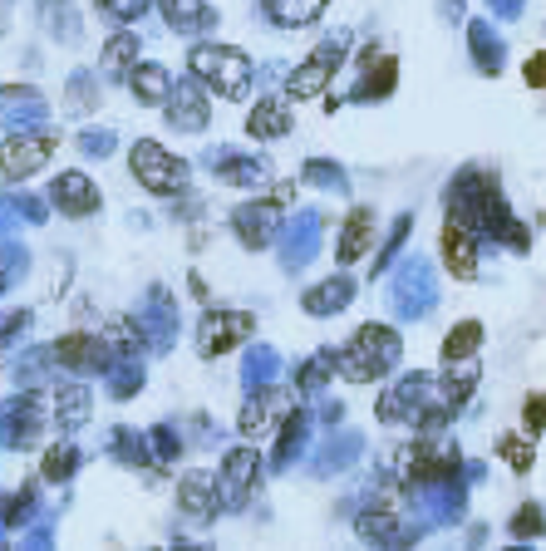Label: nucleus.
Returning <instances> with one entry per match:
<instances>
[{"mask_svg":"<svg viewBox=\"0 0 546 551\" xmlns=\"http://www.w3.org/2000/svg\"><path fill=\"white\" fill-rule=\"evenodd\" d=\"M335 365H340V374H345L350 384L384 379L389 369L399 365V330H389V325H360V330L350 335V345L335 350Z\"/></svg>","mask_w":546,"mask_h":551,"instance_id":"obj_1","label":"nucleus"},{"mask_svg":"<svg viewBox=\"0 0 546 551\" xmlns=\"http://www.w3.org/2000/svg\"><path fill=\"white\" fill-rule=\"evenodd\" d=\"M187 69L217 99H246V89H251V60L232 45H197L187 55Z\"/></svg>","mask_w":546,"mask_h":551,"instance_id":"obj_2","label":"nucleus"},{"mask_svg":"<svg viewBox=\"0 0 546 551\" xmlns=\"http://www.w3.org/2000/svg\"><path fill=\"white\" fill-rule=\"evenodd\" d=\"M128 163H133V178L148 187L153 197H178L182 187H187V163L173 158L163 143H153V138H138L133 148H128Z\"/></svg>","mask_w":546,"mask_h":551,"instance_id":"obj_3","label":"nucleus"},{"mask_svg":"<svg viewBox=\"0 0 546 551\" xmlns=\"http://www.w3.org/2000/svg\"><path fill=\"white\" fill-rule=\"evenodd\" d=\"M55 143H60V133H55V128H40V133H15V138H5V148H0V173H5L10 183H25L30 173H40V168L50 163Z\"/></svg>","mask_w":546,"mask_h":551,"instance_id":"obj_4","label":"nucleus"},{"mask_svg":"<svg viewBox=\"0 0 546 551\" xmlns=\"http://www.w3.org/2000/svg\"><path fill=\"white\" fill-rule=\"evenodd\" d=\"M399 473H404L409 483L448 478V473H458V448H443L438 433H419V443L399 448Z\"/></svg>","mask_w":546,"mask_h":551,"instance_id":"obj_5","label":"nucleus"},{"mask_svg":"<svg viewBox=\"0 0 546 551\" xmlns=\"http://www.w3.org/2000/svg\"><path fill=\"white\" fill-rule=\"evenodd\" d=\"M291 409H296V394H291V389H261L256 399H246L237 429H242L246 438H266V433L291 424Z\"/></svg>","mask_w":546,"mask_h":551,"instance_id":"obj_6","label":"nucleus"},{"mask_svg":"<svg viewBox=\"0 0 546 551\" xmlns=\"http://www.w3.org/2000/svg\"><path fill=\"white\" fill-rule=\"evenodd\" d=\"M340 55H345V45H320V50H310V55L296 64V74L286 79V94H291V99H320V94L330 89V74H335Z\"/></svg>","mask_w":546,"mask_h":551,"instance_id":"obj_7","label":"nucleus"},{"mask_svg":"<svg viewBox=\"0 0 546 551\" xmlns=\"http://www.w3.org/2000/svg\"><path fill=\"white\" fill-rule=\"evenodd\" d=\"M438 246H443V266H448L458 281H473V276H478V242H473L468 217H448Z\"/></svg>","mask_w":546,"mask_h":551,"instance_id":"obj_8","label":"nucleus"},{"mask_svg":"<svg viewBox=\"0 0 546 551\" xmlns=\"http://www.w3.org/2000/svg\"><path fill=\"white\" fill-rule=\"evenodd\" d=\"M256 468H261V453L256 448H232L227 458H222V478H217V492H222V502L227 507H242L251 483H256Z\"/></svg>","mask_w":546,"mask_h":551,"instance_id":"obj_9","label":"nucleus"},{"mask_svg":"<svg viewBox=\"0 0 546 551\" xmlns=\"http://www.w3.org/2000/svg\"><path fill=\"white\" fill-rule=\"evenodd\" d=\"M251 335V315H232V310H217V315H207L202 320V330H197V350L212 360V355H227L237 340Z\"/></svg>","mask_w":546,"mask_h":551,"instance_id":"obj_10","label":"nucleus"},{"mask_svg":"<svg viewBox=\"0 0 546 551\" xmlns=\"http://www.w3.org/2000/svg\"><path fill=\"white\" fill-rule=\"evenodd\" d=\"M50 197H55V207L64 217H94L99 212V187L89 183L84 173H60L55 187H50Z\"/></svg>","mask_w":546,"mask_h":551,"instance_id":"obj_11","label":"nucleus"},{"mask_svg":"<svg viewBox=\"0 0 546 551\" xmlns=\"http://www.w3.org/2000/svg\"><path fill=\"white\" fill-rule=\"evenodd\" d=\"M369 246H374V212H369V207H355V212L345 217V232H340V246H335V261H340V266H355Z\"/></svg>","mask_w":546,"mask_h":551,"instance_id":"obj_12","label":"nucleus"},{"mask_svg":"<svg viewBox=\"0 0 546 551\" xmlns=\"http://www.w3.org/2000/svg\"><path fill=\"white\" fill-rule=\"evenodd\" d=\"M246 133H251V138H286V133H291L286 99H261V104L246 114Z\"/></svg>","mask_w":546,"mask_h":551,"instance_id":"obj_13","label":"nucleus"},{"mask_svg":"<svg viewBox=\"0 0 546 551\" xmlns=\"http://www.w3.org/2000/svg\"><path fill=\"white\" fill-rule=\"evenodd\" d=\"M178 497H182V512L202 522V517L217 507V497H222V492H217V478H212V473H192V478H182Z\"/></svg>","mask_w":546,"mask_h":551,"instance_id":"obj_14","label":"nucleus"},{"mask_svg":"<svg viewBox=\"0 0 546 551\" xmlns=\"http://www.w3.org/2000/svg\"><path fill=\"white\" fill-rule=\"evenodd\" d=\"M128 74H133V94L143 104H168L173 99V74L163 64H133Z\"/></svg>","mask_w":546,"mask_h":551,"instance_id":"obj_15","label":"nucleus"},{"mask_svg":"<svg viewBox=\"0 0 546 551\" xmlns=\"http://www.w3.org/2000/svg\"><path fill=\"white\" fill-rule=\"evenodd\" d=\"M84 419H89V389L84 384H60L55 389V424L64 433L84 429Z\"/></svg>","mask_w":546,"mask_h":551,"instance_id":"obj_16","label":"nucleus"},{"mask_svg":"<svg viewBox=\"0 0 546 551\" xmlns=\"http://www.w3.org/2000/svg\"><path fill=\"white\" fill-rule=\"evenodd\" d=\"M473 384H478V355H468V360H448V374H443V399H448L453 409H463V404H468Z\"/></svg>","mask_w":546,"mask_h":551,"instance_id":"obj_17","label":"nucleus"},{"mask_svg":"<svg viewBox=\"0 0 546 551\" xmlns=\"http://www.w3.org/2000/svg\"><path fill=\"white\" fill-rule=\"evenodd\" d=\"M55 360L69 369H89V365H99V340L94 335H64V340H55Z\"/></svg>","mask_w":546,"mask_h":551,"instance_id":"obj_18","label":"nucleus"},{"mask_svg":"<svg viewBox=\"0 0 546 551\" xmlns=\"http://www.w3.org/2000/svg\"><path fill=\"white\" fill-rule=\"evenodd\" d=\"M261 5H266V15H271L276 25H286V30H291V25H310V20H315L330 0H261Z\"/></svg>","mask_w":546,"mask_h":551,"instance_id":"obj_19","label":"nucleus"},{"mask_svg":"<svg viewBox=\"0 0 546 551\" xmlns=\"http://www.w3.org/2000/svg\"><path fill=\"white\" fill-rule=\"evenodd\" d=\"M163 15H168V25H178V30H207L217 15H212V5H202V0H163Z\"/></svg>","mask_w":546,"mask_h":551,"instance_id":"obj_20","label":"nucleus"},{"mask_svg":"<svg viewBox=\"0 0 546 551\" xmlns=\"http://www.w3.org/2000/svg\"><path fill=\"white\" fill-rule=\"evenodd\" d=\"M345 301H350V281H320L315 291H305L301 306L310 315H330V310H340Z\"/></svg>","mask_w":546,"mask_h":551,"instance_id":"obj_21","label":"nucleus"},{"mask_svg":"<svg viewBox=\"0 0 546 551\" xmlns=\"http://www.w3.org/2000/svg\"><path fill=\"white\" fill-rule=\"evenodd\" d=\"M478 345H483V325H478V320H463L458 330H448L443 360H468V355H478Z\"/></svg>","mask_w":546,"mask_h":551,"instance_id":"obj_22","label":"nucleus"},{"mask_svg":"<svg viewBox=\"0 0 546 551\" xmlns=\"http://www.w3.org/2000/svg\"><path fill=\"white\" fill-rule=\"evenodd\" d=\"M271 217H276V202H271V197H266L261 207H242V212H237L242 242H246V246H266V232H261V227H266Z\"/></svg>","mask_w":546,"mask_h":551,"instance_id":"obj_23","label":"nucleus"},{"mask_svg":"<svg viewBox=\"0 0 546 551\" xmlns=\"http://www.w3.org/2000/svg\"><path fill=\"white\" fill-rule=\"evenodd\" d=\"M104 69L109 74H119V69H128V64H138V35H114L109 45H104Z\"/></svg>","mask_w":546,"mask_h":551,"instance_id":"obj_24","label":"nucleus"},{"mask_svg":"<svg viewBox=\"0 0 546 551\" xmlns=\"http://www.w3.org/2000/svg\"><path fill=\"white\" fill-rule=\"evenodd\" d=\"M497 453H502V463H507L512 473H527V468L537 463V448H532V433H527V438H502V443H497Z\"/></svg>","mask_w":546,"mask_h":551,"instance_id":"obj_25","label":"nucleus"},{"mask_svg":"<svg viewBox=\"0 0 546 551\" xmlns=\"http://www.w3.org/2000/svg\"><path fill=\"white\" fill-rule=\"evenodd\" d=\"M74 463H79V453H74L69 443L50 448V453H45V478H50V483H64V478L74 473Z\"/></svg>","mask_w":546,"mask_h":551,"instance_id":"obj_26","label":"nucleus"},{"mask_svg":"<svg viewBox=\"0 0 546 551\" xmlns=\"http://www.w3.org/2000/svg\"><path fill=\"white\" fill-rule=\"evenodd\" d=\"M355 527H360L364 542H369V537H374V542H394V517H389V512H364Z\"/></svg>","mask_w":546,"mask_h":551,"instance_id":"obj_27","label":"nucleus"},{"mask_svg":"<svg viewBox=\"0 0 546 551\" xmlns=\"http://www.w3.org/2000/svg\"><path fill=\"white\" fill-rule=\"evenodd\" d=\"M335 350H325V355H315V360H310V365L301 369V389H320V384H325V379H330V374H335Z\"/></svg>","mask_w":546,"mask_h":551,"instance_id":"obj_28","label":"nucleus"},{"mask_svg":"<svg viewBox=\"0 0 546 551\" xmlns=\"http://www.w3.org/2000/svg\"><path fill=\"white\" fill-rule=\"evenodd\" d=\"M369 69H374V50H369ZM394 69H399V64L384 55V60H379V79H364V84H360V99H369V94H384V89L394 84Z\"/></svg>","mask_w":546,"mask_h":551,"instance_id":"obj_29","label":"nucleus"},{"mask_svg":"<svg viewBox=\"0 0 546 551\" xmlns=\"http://www.w3.org/2000/svg\"><path fill=\"white\" fill-rule=\"evenodd\" d=\"M522 424H527L522 433H532V438L546 429V394H532V399H527V409H522Z\"/></svg>","mask_w":546,"mask_h":551,"instance_id":"obj_30","label":"nucleus"},{"mask_svg":"<svg viewBox=\"0 0 546 551\" xmlns=\"http://www.w3.org/2000/svg\"><path fill=\"white\" fill-rule=\"evenodd\" d=\"M99 10L114 15V20H138L148 10V0H99Z\"/></svg>","mask_w":546,"mask_h":551,"instance_id":"obj_31","label":"nucleus"},{"mask_svg":"<svg viewBox=\"0 0 546 551\" xmlns=\"http://www.w3.org/2000/svg\"><path fill=\"white\" fill-rule=\"evenodd\" d=\"M527 84H532V89H546V50L527 60Z\"/></svg>","mask_w":546,"mask_h":551,"instance_id":"obj_32","label":"nucleus"}]
</instances>
